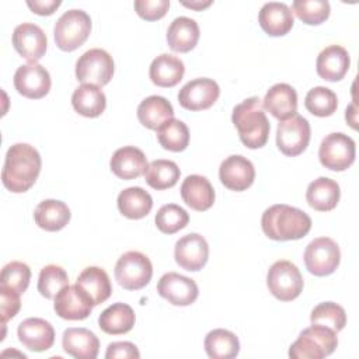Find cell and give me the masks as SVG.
Segmentation results:
<instances>
[{"mask_svg":"<svg viewBox=\"0 0 359 359\" xmlns=\"http://www.w3.org/2000/svg\"><path fill=\"white\" fill-rule=\"evenodd\" d=\"M107 359H115V358H123V359H139L140 352L137 346L128 341H118L108 345L105 352Z\"/></svg>","mask_w":359,"mask_h":359,"instance_id":"46","label":"cell"},{"mask_svg":"<svg viewBox=\"0 0 359 359\" xmlns=\"http://www.w3.org/2000/svg\"><path fill=\"white\" fill-rule=\"evenodd\" d=\"M311 129L310 123L302 115H293L280 121L276 130V146L285 156L302 154L310 142Z\"/></svg>","mask_w":359,"mask_h":359,"instance_id":"11","label":"cell"},{"mask_svg":"<svg viewBox=\"0 0 359 359\" xmlns=\"http://www.w3.org/2000/svg\"><path fill=\"white\" fill-rule=\"evenodd\" d=\"M17 335L20 342L34 352L48 351L55 342V330L52 324L39 317H29L21 321L17 328Z\"/></svg>","mask_w":359,"mask_h":359,"instance_id":"19","label":"cell"},{"mask_svg":"<svg viewBox=\"0 0 359 359\" xmlns=\"http://www.w3.org/2000/svg\"><path fill=\"white\" fill-rule=\"evenodd\" d=\"M185 73V66L182 60L170 53H161L156 59H153L149 76L153 84L158 87H174L177 86Z\"/></svg>","mask_w":359,"mask_h":359,"instance_id":"26","label":"cell"},{"mask_svg":"<svg viewBox=\"0 0 359 359\" xmlns=\"http://www.w3.org/2000/svg\"><path fill=\"white\" fill-rule=\"evenodd\" d=\"M199 25L194 18L177 17L167 29V42L174 52H189L199 41Z\"/></svg>","mask_w":359,"mask_h":359,"instance_id":"27","label":"cell"},{"mask_svg":"<svg viewBox=\"0 0 359 359\" xmlns=\"http://www.w3.org/2000/svg\"><path fill=\"white\" fill-rule=\"evenodd\" d=\"M338 345L337 332L321 324L303 330L289 348L292 359H321L331 355Z\"/></svg>","mask_w":359,"mask_h":359,"instance_id":"4","label":"cell"},{"mask_svg":"<svg viewBox=\"0 0 359 359\" xmlns=\"http://www.w3.org/2000/svg\"><path fill=\"white\" fill-rule=\"evenodd\" d=\"M220 95V87L213 79L199 77L188 81L178 93V102L188 111L210 108Z\"/></svg>","mask_w":359,"mask_h":359,"instance_id":"12","label":"cell"},{"mask_svg":"<svg viewBox=\"0 0 359 359\" xmlns=\"http://www.w3.org/2000/svg\"><path fill=\"white\" fill-rule=\"evenodd\" d=\"M63 351L77 359H95L100 351L97 335L87 328H67L62 335Z\"/></svg>","mask_w":359,"mask_h":359,"instance_id":"24","label":"cell"},{"mask_svg":"<svg viewBox=\"0 0 359 359\" xmlns=\"http://www.w3.org/2000/svg\"><path fill=\"white\" fill-rule=\"evenodd\" d=\"M168 0H136L135 10L143 20L156 21L165 15L168 11Z\"/></svg>","mask_w":359,"mask_h":359,"instance_id":"44","label":"cell"},{"mask_svg":"<svg viewBox=\"0 0 359 359\" xmlns=\"http://www.w3.org/2000/svg\"><path fill=\"white\" fill-rule=\"evenodd\" d=\"M136 321L133 309L126 303H114L107 307L98 317L100 328L109 335L129 332Z\"/></svg>","mask_w":359,"mask_h":359,"instance_id":"31","label":"cell"},{"mask_svg":"<svg viewBox=\"0 0 359 359\" xmlns=\"http://www.w3.org/2000/svg\"><path fill=\"white\" fill-rule=\"evenodd\" d=\"M174 109L170 101L161 95H150L137 107L139 122L151 130H157L167 121L172 119Z\"/></svg>","mask_w":359,"mask_h":359,"instance_id":"29","label":"cell"},{"mask_svg":"<svg viewBox=\"0 0 359 359\" xmlns=\"http://www.w3.org/2000/svg\"><path fill=\"white\" fill-rule=\"evenodd\" d=\"M219 178L220 182L231 191H245L255 180V168L244 156H229L219 167Z\"/></svg>","mask_w":359,"mask_h":359,"instance_id":"18","label":"cell"},{"mask_svg":"<svg viewBox=\"0 0 359 359\" xmlns=\"http://www.w3.org/2000/svg\"><path fill=\"white\" fill-rule=\"evenodd\" d=\"M310 321L311 324H321L335 332H339L346 324V314L342 306L334 302H324L313 309Z\"/></svg>","mask_w":359,"mask_h":359,"instance_id":"41","label":"cell"},{"mask_svg":"<svg viewBox=\"0 0 359 359\" xmlns=\"http://www.w3.org/2000/svg\"><path fill=\"white\" fill-rule=\"evenodd\" d=\"M20 306V293L0 286V314L3 325H6V323L18 313Z\"/></svg>","mask_w":359,"mask_h":359,"instance_id":"45","label":"cell"},{"mask_svg":"<svg viewBox=\"0 0 359 359\" xmlns=\"http://www.w3.org/2000/svg\"><path fill=\"white\" fill-rule=\"evenodd\" d=\"M258 22L268 35L282 36L292 29L294 18L287 4L269 1L261 7L258 13Z\"/></svg>","mask_w":359,"mask_h":359,"instance_id":"23","label":"cell"},{"mask_svg":"<svg viewBox=\"0 0 359 359\" xmlns=\"http://www.w3.org/2000/svg\"><path fill=\"white\" fill-rule=\"evenodd\" d=\"M205 351L212 359H231L240 352V341L229 330L216 328L205 337Z\"/></svg>","mask_w":359,"mask_h":359,"instance_id":"35","label":"cell"},{"mask_svg":"<svg viewBox=\"0 0 359 359\" xmlns=\"http://www.w3.org/2000/svg\"><path fill=\"white\" fill-rule=\"evenodd\" d=\"M91 32V18L90 15L77 8L65 11L55 22L53 35L55 42L59 49L65 52H72L80 48L88 38Z\"/></svg>","mask_w":359,"mask_h":359,"instance_id":"5","label":"cell"},{"mask_svg":"<svg viewBox=\"0 0 359 359\" xmlns=\"http://www.w3.org/2000/svg\"><path fill=\"white\" fill-rule=\"evenodd\" d=\"M49 72L39 63H27L20 66L14 73L15 90L31 100L45 97L50 90Z\"/></svg>","mask_w":359,"mask_h":359,"instance_id":"14","label":"cell"},{"mask_svg":"<svg viewBox=\"0 0 359 359\" xmlns=\"http://www.w3.org/2000/svg\"><path fill=\"white\" fill-rule=\"evenodd\" d=\"M93 302L86 292L76 283L65 286L56 296L53 309L56 314L63 320H84L93 311Z\"/></svg>","mask_w":359,"mask_h":359,"instance_id":"13","label":"cell"},{"mask_svg":"<svg viewBox=\"0 0 359 359\" xmlns=\"http://www.w3.org/2000/svg\"><path fill=\"white\" fill-rule=\"evenodd\" d=\"M34 219L38 227L46 231H59L70 222V209L62 201L45 199L35 208Z\"/></svg>","mask_w":359,"mask_h":359,"instance_id":"32","label":"cell"},{"mask_svg":"<svg viewBox=\"0 0 359 359\" xmlns=\"http://www.w3.org/2000/svg\"><path fill=\"white\" fill-rule=\"evenodd\" d=\"M303 258L310 273L316 276H327L338 268L341 251L332 238L318 237L307 244Z\"/></svg>","mask_w":359,"mask_h":359,"instance_id":"10","label":"cell"},{"mask_svg":"<svg viewBox=\"0 0 359 359\" xmlns=\"http://www.w3.org/2000/svg\"><path fill=\"white\" fill-rule=\"evenodd\" d=\"M231 121L238 137L248 149H259L268 142L271 125L264 112L262 100L250 97L234 107Z\"/></svg>","mask_w":359,"mask_h":359,"instance_id":"3","label":"cell"},{"mask_svg":"<svg viewBox=\"0 0 359 359\" xmlns=\"http://www.w3.org/2000/svg\"><path fill=\"white\" fill-rule=\"evenodd\" d=\"M355 154L356 146L353 139L342 132L327 135L318 149L320 163L331 171L348 170L355 161Z\"/></svg>","mask_w":359,"mask_h":359,"instance_id":"9","label":"cell"},{"mask_svg":"<svg viewBox=\"0 0 359 359\" xmlns=\"http://www.w3.org/2000/svg\"><path fill=\"white\" fill-rule=\"evenodd\" d=\"M144 153L135 146H123L118 149L109 161L111 171L122 180H135L144 174L147 168Z\"/></svg>","mask_w":359,"mask_h":359,"instance_id":"22","label":"cell"},{"mask_svg":"<svg viewBox=\"0 0 359 359\" xmlns=\"http://www.w3.org/2000/svg\"><path fill=\"white\" fill-rule=\"evenodd\" d=\"M94 306L104 303L112 293V286L108 273L100 266H87L81 271L76 282Z\"/></svg>","mask_w":359,"mask_h":359,"instance_id":"30","label":"cell"},{"mask_svg":"<svg viewBox=\"0 0 359 359\" xmlns=\"http://www.w3.org/2000/svg\"><path fill=\"white\" fill-rule=\"evenodd\" d=\"M261 227L271 240H299L310 231L311 219L302 209L278 203L265 209L261 217Z\"/></svg>","mask_w":359,"mask_h":359,"instance_id":"2","label":"cell"},{"mask_svg":"<svg viewBox=\"0 0 359 359\" xmlns=\"http://www.w3.org/2000/svg\"><path fill=\"white\" fill-rule=\"evenodd\" d=\"M341 191L337 181L328 177H320L309 184L306 191V201L314 210H332L339 202Z\"/></svg>","mask_w":359,"mask_h":359,"instance_id":"28","label":"cell"},{"mask_svg":"<svg viewBox=\"0 0 359 359\" xmlns=\"http://www.w3.org/2000/svg\"><path fill=\"white\" fill-rule=\"evenodd\" d=\"M112 56L100 48L84 52L76 62V77L83 84L102 87L109 83L114 76Z\"/></svg>","mask_w":359,"mask_h":359,"instance_id":"8","label":"cell"},{"mask_svg":"<svg viewBox=\"0 0 359 359\" xmlns=\"http://www.w3.org/2000/svg\"><path fill=\"white\" fill-rule=\"evenodd\" d=\"M181 198L194 210L203 212L215 202V189L203 175H188L181 184Z\"/></svg>","mask_w":359,"mask_h":359,"instance_id":"25","label":"cell"},{"mask_svg":"<svg viewBox=\"0 0 359 359\" xmlns=\"http://www.w3.org/2000/svg\"><path fill=\"white\" fill-rule=\"evenodd\" d=\"M62 4L60 0H28L27 6L38 15H50Z\"/></svg>","mask_w":359,"mask_h":359,"instance_id":"47","label":"cell"},{"mask_svg":"<svg viewBox=\"0 0 359 359\" xmlns=\"http://www.w3.org/2000/svg\"><path fill=\"white\" fill-rule=\"evenodd\" d=\"M67 285L69 276L62 266L50 264L41 269L38 278V292L45 299H55V296Z\"/></svg>","mask_w":359,"mask_h":359,"instance_id":"40","label":"cell"},{"mask_svg":"<svg viewBox=\"0 0 359 359\" xmlns=\"http://www.w3.org/2000/svg\"><path fill=\"white\" fill-rule=\"evenodd\" d=\"M351 65L348 50L341 45L324 48L316 62L317 74L327 81H339L346 74Z\"/></svg>","mask_w":359,"mask_h":359,"instance_id":"21","label":"cell"},{"mask_svg":"<svg viewBox=\"0 0 359 359\" xmlns=\"http://www.w3.org/2000/svg\"><path fill=\"white\" fill-rule=\"evenodd\" d=\"M157 140L163 149L182 151L189 143V129L180 119H170L157 129Z\"/></svg>","mask_w":359,"mask_h":359,"instance_id":"37","label":"cell"},{"mask_svg":"<svg viewBox=\"0 0 359 359\" xmlns=\"http://www.w3.org/2000/svg\"><path fill=\"white\" fill-rule=\"evenodd\" d=\"M304 107L310 114L316 116H331L337 111L338 98L331 88L317 86L309 90V93L306 94Z\"/></svg>","mask_w":359,"mask_h":359,"instance_id":"38","label":"cell"},{"mask_svg":"<svg viewBox=\"0 0 359 359\" xmlns=\"http://www.w3.org/2000/svg\"><path fill=\"white\" fill-rule=\"evenodd\" d=\"M153 275V265L140 251H128L119 257L115 265V279L126 290L144 287Z\"/></svg>","mask_w":359,"mask_h":359,"instance_id":"7","label":"cell"},{"mask_svg":"<svg viewBox=\"0 0 359 359\" xmlns=\"http://www.w3.org/2000/svg\"><path fill=\"white\" fill-rule=\"evenodd\" d=\"M72 105L80 115L87 118H97L105 111L107 98L100 87L81 84L74 90L72 95Z\"/></svg>","mask_w":359,"mask_h":359,"instance_id":"33","label":"cell"},{"mask_svg":"<svg viewBox=\"0 0 359 359\" xmlns=\"http://www.w3.org/2000/svg\"><path fill=\"white\" fill-rule=\"evenodd\" d=\"M266 286L278 300L290 302L302 293L303 276L293 262L280 259L268 269Z\"/></svg>","mask_w":359,"mask_h":359,"instance_id":"6","label":"cell"},{"mask_svg":"<svg viewBox=\"0 0 359 359\" xmlns=\"http://www.w3.org/2000/svg\"><path fill=\"white\" fill-rule=\"evenodd\" d=\"M119 212L132 220L143 219L153 208V199L147 191L140 187H129L118 195Z\"/></svg>","mask_w":359,"mask_h":359,"instance_id":"34","label":"cell"},{"mask_svg":"<svg viewBox=\"0 0 359 359\" xmlns=\"http://www.w3.org/2000/svg\"><path fill=\"white\" fill-rule=\"evenodd\" d=\"M175 262L185 271L196 272L202 269L209 258V245L203 236L189 233L182 236L174 248Z\"/></svg>","mask_w":359,"mask_h":359,"instance_id":"15","label":"cell"},{"mask_svg":"<svg viewBox=\"0 0 359 359\" xmlns=\"http://www.w3.org/2000/svg\"><path fill=\"white\" fill-rule=\"evenodd\" d=\"M154 222L161 233L174 234L188 224L189 215L180 205L168 203L157 210Z\"/></svg>","mask_w":359,"mask_h":359,"instance_id":"39","label":"cell"},{"mask_svg":"<svg viewBox=\"0 0 359 359\" xmlns=\"http://www.w3.org/2000/svg\"><path fill=\"white\" fill-rule=\"evenodd\" d=\"M180 174L181 171L174 161L158 158L147 165L144 180L153 189L163 191L174 187L180 180Z\"/></svg>","mask_w":359,"mask_h":359,"instance_id":"36","label":"cell"},{"mask_svg":"<svg viewBox=\"0 0 359 359\" xmlns=\"http://www.w3.org/2000/svg\"><path fill=\"white\" fill-rule=\"evenodd\" d=\"M46 45V35L39 25L22 22L14 28L13 46L29 63H36L45 55Z\"/></svg>","mask_w":359,"mask_h":359,"instance_id":"16","label":"cell"},{"mask_svg":"<svg viewBox=\"0 0 359 359\" xmlns=\"http://www.w3.org/2000/svg\"><path fill=\"white\" fill-rule=\"evenodd\" d=\"M41 165V156L34 146L28 143L13 144L7 150L1 170L3 185L14 194L28 191L35 184Z\"/></svg>","mask_w":359,"mask_h":359,"instance_id":"1","label":"cell"},{"mask_svg":"<svg viewBox=\"0 0 359 359\" xmlns=\"http://www.w3.org/2000/svg\"><path fill=\"white\" fill-rule=\"evenodd\" d=\"M262 107L269 111L273 118L285 121L297 112V93L286 83L273 84L266 91L262 100Z\"/></svg>","mask_w":359,"mask_h":359,"instance_id":"20","label":"cell"},{"mask_svg":"<svg viewBox=\"0 0 359 359\" xmlns=\"http://www.w3.org/2000/svg\"><path fill=\"white\" fill-rule=\"evenodd\" d=\"M212 4L210 0H206V1H202V0H194V1H182V6L188 7V8H192V10H203L206 7H209Z\"/></svg>","mask_w":359,"mask_h":359,"instance_id":"48","label":"cell"},{"mask_svg":"<svg viewBox=\"0 0 359 359\" xmlns=\"http://www.w3.org/2000/svg\"><path fill=\"white\" fill-rule=\"evenodd\" d=\"M31 269L27 264L20 261H11L6 264L0 275V286L11 289L17 293H24L29 285Z\"/></svg>","mask_w":359,"mask_h":359,"instance_id":"43","label":"cell"},{"mask_svg":"<svg viewBox=\"0 0 359 359\" xmlns=\"http://www.w3.org/2000/svg\"><path fill=\"white\" fill-rule=\"evenodd\" d=\"M292 10L304 24L318 25L328 18L330 3L327 0H294Z\"/></svg>","mask_w":359,"mask_h":359,"instance_id":"42","label":"cell"},{"mask_svg":"<svg viewBox=\"0 0 359 359\" xmlns=\"http://www.w3.org/2000/svg\"><path fill=\"white\" fill-rule=\"evenodd\" d=\"M157 292L174 306H189L199 294L196 282L177 272L164 273L157 283Z\"/></svg>","mask_w":359,"mask_h":359,"instance_id":"17","label":"cell"}]
</instances>
